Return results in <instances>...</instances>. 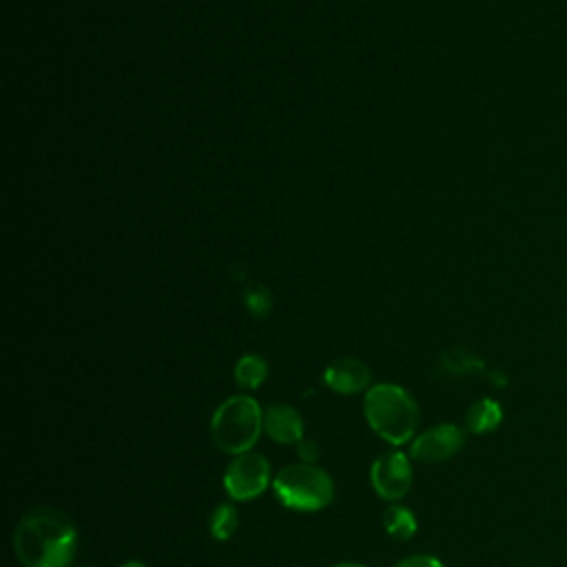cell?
Returning a JSON list of instances; mask_svg holds the SVG:
<instances>
[{
	"mask_svg": "<svg viewBox=\"0 0 567 567\" xmlns=\"http://www.w3.org/2000/svg\"><path fill=\"white\" fill-rule=\"evenodd\" d=\"M363 414L370 430L394 447L412 441L421 421L419 403L396 383L370 385L363 396Z\"/></svg>",
	"mask_w": 567,
	"mask_h": 567,
	"instance_id": "2",
	"label": "cell"
},
{
	"mask_svg": "<svg viewBox=\"0 0 567 567\" xmlns=\"http://www.w3.org/2000/svg\"><path fill=\"white\" fill-rule=\"evenodd\" d=\"M120 567H146L142 560H126V563H122Z\"/></svg>",
	"mask_w": 567,
	"mask_h": 567,
	"instance_id": "18",
	"label": "cell"
},
{
	"mask_svg": "<svg viewBox=\"0 0 567 567\" xmlns=\"http://www.w3.org/2000/svg\"><path fill=\"white\" fill-rule=\"evenodd\" d=\"M264 432L279 445H297L306 439L303 416L290 403H270L264 410Z\"/></svg>",
	"mask_w": 567,
	"mask_h": 567,
	"instance_id": "8",
	"label": "cell"
},
{
	"mask_svg": "<svg viewBox=\"0 0 567 567\" xmlns=\"http://www.w3.org/2000/svg\"><path fill=\"white\" fill-rule=\"evenodd\" d=\"M272 485V470L264 454L244 452L224 470V489L233 501H255Z\"/></svg>",
	"mask_w": 567,
	"mask_h": 567,
	"instance_id": "5",
	"label": "cell"
},
{
	"mask_svg": "<svg viewBox=\"0 0 567 567\" xmlns=\"http://www.w3.org/2000/svg\"><path fill=\"white\" fill-rule=\"evenodd\" d=\"M503 421V408L496 399L483 396L474 401L465 414V425L472 434H487L496 430Z\"/></svg>",
	"mask_w": 567,
	"mask_h": 567,
	"instance_id": "10",
	"label": "cell"
},
{
	"mask_svg": "<svg viewBox=\"0 0 567 567\" xmlns=\"http://www.w3.org/2000/svg\"><path fill=\"white\" fill-rule=\"evenodd\" d=\"M277 501L295 512H319L334 501V481L317 463H290L272 476Z\"/></svg>",
	"mask_w": 567,
	"mask_h": 567,
	"instance_id": "4",
	"label": "cell"
},
{
	"mask_svg": "<svg viewBox=\"0 0 567 567\" xmlns=\"http://www.w3.org/2000/svg\"><path fill=\"white\" fill-rule=\"evenodd\" d=\"M443 368L452 374H467V372H481L485 370V363L474 357L472 352L467 350H452V352H445L443 354Z\"/></svg>",
	"mask_w": 567,
	"mask_h": 567,
	"instance_id": "14",
	"label": "cell"
},
{
	"mask_svg": "<svg viewBox=\"0 0 567 567\" xmlns=\"http://www.w3.org/2000/svg\"><path fill=\"white\" fill-rule=\"evenodd\" d=\"M370 368L354 357L334 359L323 370V383L337 394H359L370 388Z\"/></svg>",
	"mask_w": 567,
	"mask_h": 567,
	"instance_id": "9",
	"label": "cell"
},
{
	"mask_svg": "<svg viewBox=\"0 0 567 567\" xmlns=\"http://www.w3.org/2000/svg\"><path fill=\"white\" fill-rule=\"evenodd\" d=\"M264 432V410L248 394L224 399L210 416V439L226 454H244L255 447Z\"/></svg>",
	"mask_w": 567,
	"mask_h": 567,
	"instance_id": "3",
	"label": "cell"
},
{
	"mask_svg": "<svg viewBox=\"0 0 567 567\" xmlns=\"http://www.w3.org/2000/svg\"><path fill=\"white\" fill-rule=\"evenodd\" d=\"M233 374H235V381H237L239 388H244V390H255V388H259V385L266 381V377H268V363H266V359L259 357V354H244V357H239V361L235 363Z\"/></svg>",
	"mask_w": 567,
	"mask_h": 567,
	"instance_id": "12",
	"label": "cell"
},
{
	"mask_svg": "<svg viewBox=\"0 0 567 567\" xmlns=\"http://www.w3.org/2000/svg\"><path fill=\"white\" fill-rule=\"evenodd\" d=\"M374 492L390 503L401 501L412 487V458L401 450H388L370 467Z\"/></svg>",
	"mask_w": 567,
	"mask_h": 567,
	"instance_id": "6",
	"label": "cell"
},
{
	"mask_svg": "<svg viewBox=\"0 0 567 567\" xmlns=\"http://www.w3.org/2000/svg\"><path fill=\"white\" fill-rule=\"evenodd\" d=\"M394 567H443V563L430 554H414L399 560Z\"/></svg>",
	"mask_w": 567,
	"mask_h": 567,
	"instance_id": "16",
	"label": "cell"
},
{
	"mask_svg": "<svg viewBox=\"0 0 567 567\" xmlns=\"http://www.w3.org/2000/svg\"><path fill=\"white\" fill-rule=\"evenodd\" d=\"M75 551L78 529L55 507L27 512L13 529V554L22 567H69Z\"/></svg>",
	"mask_w": 567,
	"mask_h": 567,
	"instance_id": "1",
	"label": "cell"
},
{
	"mask_svg": "<svg viewBox=\"0 0 567 567\" xmlns=\"http://www.w3.org/2000/svg\"><path fill=\"white\" fill-rule=\"evenodd\" d=\"M239 527V512L233 503H219L208 516V534L215 540H230Z\"/></svg>",
	"mask_w": 567,
	"mask_h": 567,
	"instance_id": "13",
	"label": "cell"
},
{
	"mask_svg": "<svg viewBox=\"0 0 567 567\" xmlns=\"http://www.w3.org/2000/svg\"><path fill=\"white\" fill-rule=\"evenodd\" d=\"M297 456L301 463H317L319 461V445L312 439H301L297 443Z\"/></svg>",
	"mask_w": 567,
	"mask_h": 567,
	"instance_id": "17",
	"label": "cell"
},
{
	"mask_svg": "<svg viewBox=\"0 0 567 567\" xmlns=\"http://www.w3.org/2000/svg\"><path fill=\"white\" fill-rule=\"evenodd\" d=\"M334 567H365V565H361V563H339Z\"/></svg>",
	"mask_w": 567,
	"mask_h": 567,
	"instance_id": "19",
	"label": "cell"
},
{
	"mask_svg": "<svg viewBox=\"0 0 567 567\" xmlns=\"http://www.w3.org/2000/svg\"><path fill=\"white\" fill-rule=\"evenodd\" d=\"M383 527H385V534L390 538L410 540L416 534L419 523H416V516L410 507H405L401 503H394L383 512Z\"/></svg>",
	"mask_w": 567,
	"mask_h": 567,
	"instance_id": "11",
	"label": "cell"
},
{
	"mask_svg": "<svg viewBox=\"0 0 567 567\" xmlns=\"http://www.w3.org/2000/svg\"><path fill=\"white\" fill-rule=\"evenodd\" d=\"M244 303H246L248 312H250L252 317H259V319L266 317V315L270 312V308H272V299H270L268 288H264V286H259V284H252V286L246 288V292H244Z\"/></svg>",
	"mask_w": 567,
	"mask_h": 567,
	"instance_id": "15",
	"label": "cell"
},
{
	"mask_svg": "<svg viewBox=\"0 0 567 567\" xmlns=\"http://www.w3.org/2000/svg\"><path fill=\"white\" fill-rule=\"evenodd\" d=\"M465 443V432L454 423H439L410 441V458L419 463H443L452 458Z\"/></svg>",
	"mask_w": 567,
	"mask_h": 567,
	"instance_id": "7",
	"label": "cell"
}]
</instances>
